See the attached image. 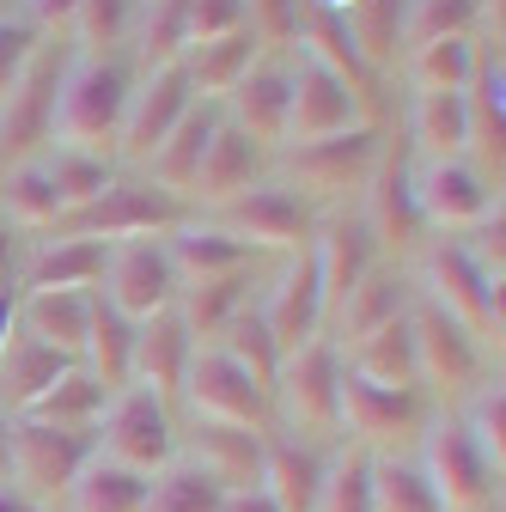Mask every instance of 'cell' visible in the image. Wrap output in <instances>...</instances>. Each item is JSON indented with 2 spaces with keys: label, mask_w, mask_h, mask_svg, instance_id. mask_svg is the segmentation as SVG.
Masks as SVG:
<instances>
[{
  "label": "cell",
  "mask_w": 506,
  "mask_h": 512,
  "mask_svg": "<svg viewBox=\"0 0 506 512\" xmlns=\"http://www.w3.org/2000/svg\"><path fill=\"white\" fill-rule=\"evenodd\" d=\"M470 74H476V43L470 37H439V43L409 49V80H415V92H458L464 98Z\"/></svg>",
  "instance_id": "44"
},
{
  "label": "cell",
  "mask_w": 506,
  "mask_h": 512,
  "mask_svg": "<svg viewBox=\"0 0 506 512\" xmlns=\"http://www.w3.org/2000/svg\"><path fill=\"white\" fill-rule=\"evenodd\" d=\"M305 256H311V269H318L324 317H336V311H342V299H348V293L366 281V269H372V238H366V226H360V220L330 214V220H318V232H311Z\"/></svg>",
  "instance_id": "18"
},
{
  "label": "cell",
  "mask_w": 506,
  "mask_h": 512,
  "mask_svg": "<svg viewBox=\"0 0 506 512\" xmlns=\"http://www.w3.org/2000/svg\"><path fill=\"white\" fill-rule=\"evenodd\" d=\"M409 189H415L421 226H439V232H470L500 202L470 159H421L409 165Z\"/></svg>",
  "instance_id": "10"
},
{
  "label": "cell",
  "mask_w": 506,
  "mask_h": 512,
  "mask_svg": "<svg viewBox=\"0 0 506 512\" xmlns=\"http://www.w3.org/2000/svg\"><path fill=\"white\" fill-rule=\"evenodd\" d=\"M104 275V244L98 238H49L25 275L31 293H92Z\"/></svg>",
  "instance_id": "34"
},
{
  "label": "cell",
  "mask_w": 506,
  "mask_h": 512,
  "mask_svg": "<svg viewBox=\"0 0 506 512\" xmlns=\"http://www.w3.org/2000/svg\"><path fill=\"white\" fill-rule=\"evenodd\" d=\"M342 25H348L360 61L378 74V68H385V61H397V49H403V0H354V7L342 13Z\"/></svg>",
  "instance_id": "43"
},
{
  "label": "cell",
  "mask_w": 506,
  "mask_h": 512,
  "mask_svg": "<svg viewBox=\"0 0 506 512\" xmlns=\"http://www.w3.org/2000/svg\"><path fill=\"white\" fill-rule=\"evenodd\" d=\"M220 232L238 238L244 250H287V256H299L311 244V232H318V220H311V208L293 196V189L257 183V189H244L232 208H220Z\"/></svg>",
  "instance_id": "9"
},
{
  "label": "cell",
  "mask_w": 506,
  "mask_h": 512,
  "mask_svg": "<svg viewBox=\"0 0 506 512\" xmlns=\"http://www.w3.org/2000/svg\"><path fill=\"white\" fill-rule=\"evenodd\" d=\"M470 232H476V238L464 244V256H470V263H476L488 281H500V275H506V214H500V202H494Z\"/></svg>",
  "instance_id": "55"
},
{
  "label": "cell",
  "mask_w": 506,
  "mask_h": 512,
  "mask_svg": "<svg viewBox=\"0 0 506 512\" xmlns=\"http://www.w3.org/2000/svg\"><path fill=\"white\" fill-rule=\"evenodd\" d=\"M238 311H244V275L202 281V287H177V305H171V317L183 324V336L196 342V348H208Z\"/></svg>",
  "instance_id": "39"
},
{
  "label": "cell",
  "mask_w": 506,
  "mask_h": 512,
  "mask_svg": "<svg viewBox=\"0 0 506 512\" xmlns=\"http://www.w3.org/2000/svg\"><path fill=\"white\" fill-rule=\"evenodd\" d=\"M92 452L135 470V476H159L177 464V427H171V409L165 397L141 391V384H122V391H110L104 415H98V439Z\"/></svg>",
  "instance_id": "3"
},
{
  "label": "cell",
  "mask_w": 506,
  "mask_h": 512,
  "mask_svg": "<svg viewBox=\"0 0 506 512\" xmlns=\"http://www.w3.org/2000/svg\"><path fill=\"white\" fill-rule=\"evenodd\" d=\"M104 305L129 324H153L177 305V275L165 263V244L153 238H122V244H104Z\"/></svg>",
  "instance_id": "5"
},
{
  "label": "cell",
  "mask_w": 506,
  "mask_h": 512,
  "mask_svg": "<svg viewBox=\"0 0 506 512\" xmlns=\"http://www.w3.org/2000/svg\"><path fill=\"white\" fill-rule=\"evenodd\" d=\"M433 488V500L446 512H488L494 494H500V470L470 445V433L458 421H439L427 439H421V464H415Z\"/></svg>",
  "instance_id": "6"
},
{
  "label": "cell",
  "mask_w": 506,
  "mask_h": 512,
  "mask_svg": "<svg viewBox=\"0 0 506 512\" xmlns=\"http://www.w3.org/2000/svg\"><path fill=\"white\" fill-rule=\"evenodd\" d=\"M25 7H31V25H37V31H55V25L74 19L80 0H25Z\"/></svg>",
  "instance_id": "57"
},
{
  "label": "cell",
  "mask_w": 506,
  "mask_h": 512,
  "mask_svg": "<svg viewBox=\"0 0 506 512\" xmlns=\"http://www.w3.org/2000/svg\"><path fill=\"white\" fill-rule=\"evenodd\" d=\"M305 0H244V25L257 43H299Z\"/></svg>",
  "instance_id": "54"
},
{
  "label": "cell",
  "mask_w": 506,
  "mask_h": 512,
  "mask_svg": "<svg viewBox=\"0 0 506 512\" xmlns=\"http://www.w3.org/2000/svg\"><path fill=\"white\" fill-rule=\"evenodd\" d=\"M226 512H275V500L263 488H232L226 494Z\"/></svg>",
  "instance_id": "59"
},
{
  "label": "cell",
  "mask_w": 506,
  "mask_h": 512,
  "mask_svg": "<svg viewBox=\"0 0 506 512\" xmlns=\"http://www.w3.org/2000/svg\"><path fill=\"white\" fill-rule=\"evenodd\" d=\"M257 183H263V147H250L232 122H220L202 165H196V177H189V196L202 208H232L244 189H257Z\"/></svg>",
  "instance_id": "21"
},
{
  "label": "cell",
  "mask_w": 506,
  "mask_h": 512,
  "mask_svg": "<svg viewBox=\"0 0 506 512\" xmlns=\"http://www.w3.org/2000/svg\"><path fill=\"white\" fill-rule=\"evenodd\" d=\"M232 31H244V0H183V37H189V49L220 43Z\"/></svg>",
  "instance_id": "53"
},
{
  "label": "cell",
  "mask_w": 506,
  "mask_h": 512,
  "mask_svg": "<svg viewBox=\"0 0 506 512\" xmlns=\"http://www.w3.org/2000/svg\"><path fill=\"white\" fill-rule=\"evenodd\" d=\"M409 135H415L421 159H464L470 153L464 98L458 92H415V104H409Z\"/></svg>",
  "instance_id": "36"
},
{
  "label": "cell",
  "mask_w": 506,
  "mask_h": 512,
  "mask_svg": "<svg viewBox=\"0 0 506 512\" xmlns=\"http://www.w3.org/2000/svg\"><path fill=\"white\" fill-rule=\"evenodd\" d=\"M311 512H372V452H342L336 464H324Z\"/></svg>",
  "instance_id": "49"
},
{
  "label": "cell",
  "mask_w": 506,
  "mask_h": 512,
  "mask_svg": "<svg viewBox=\"0 0 506 512\" xmlns=\"http://www.w3.org/2000/svg\"><path fill=\"white\" fill-rule=\"evenodd\" d=\"M482 13V0H409L403 7V43H439V37H464L470 19Z\"/></svg>",
  "instance_id": "50"
},
{
  "label": "cell",
  "mask_w": 506,
  "mask_h": 512,
  "mask_svg": "<svg viewBox=\"0 0 506 512\" xmlns=\"http://www.w3.org/2000/svg\"><path fill=\"white\" fill-rule=\"evenodd\" d=\"M31 55H37V31L25 19H0V104H7V92L31 68Z\"/></svg>",
  "instance_id": "56"
},
{
  "label": "cell",
  "mask_w": 506,
  "mask_h": 512,
  "mask_svg": "<svg viewBox=\"0 0 506 512\" xmlns=\"http://www.w3.org/2000/svg\"><path fill=\"white\" fill-rule=\"evenodd\" d=\"M0 512H43L37 500H25L19 488H7V482H0Z\"/></svg>",
  "instance_id": "60"
},
{
  "label": "cell",
  "mask_w": 506,
  "mask_h": 512,
  "mask_svg": "<svg viewBox=\"0 0 506 512\" xmlns=\"http://www.w3.org/2000/svg\"><path fill=\"white\" fill-rule=\"evenodd\" d=\"M189 104H196V92H189L183 68H159V74H147V80L129 92V110H122V128H116V147L147 165L153 147L177 128V116H183Z\"/></svg>",
  "instance_id": "17"
},
{
  "label": "cell",
  "mask_w": 506,
  "mask_h": 512,
  "mask_svg": "<svg viewBox=\"0 0 506 512\" xmlns=\"http://www.w3.org/2000/svg\"><path fill=\"white\" fill-rule=\"evenodd\" d=\"M257 37H250V25L244 31H232V37H220V43H202V49H189L183 55V80H189V92H202V104L208 98H226L250 68H257Z\"/></svg>",
  "instance_id": "35"
},
{
  "label": "cell",
  "mask_w": 506,
  "mask_h": 512,
  "mask_svg": "<svg viewBox=\"0 0 506 512\" xmlns=\"http://www.w3.org/2000/svg\"><path fill=\"white\" fill-rule=\"evenodd\" d=\"M49 177H55V196H61V220L92 208L104 189L116 183L110 177V159H92V153H68V147H55L49 153Z\"/></svg>",
  "instance_id": "48"
},
{
  "label": "cell",
  "mask_w": 506,
  "mask_h": 512,
  "mask_svg": "<svg viewBox=\"0 0 506 512\" xmlns=\"http://www.w3.org/2000/svg\"><path fill=\"white\" fill-rule=\"evenodd\" d=\"M366 189V214H360V226H366V238H372V250H391V256H409L415 244H421V208H415V189H409V159L403 153H378V165H372V177L360 183Z\"/></svg>",
  "instance_id": "15"
},
{
  "label": "cell",
  "mask_w": 506,
  "mask_h": 512,
  "mask_svg": "<svg viewBox=\"0 0 506 512\" xmlns=\"http://www.w3.org/2000/svg\"><path fill=\"white\" fill-rule=\"evenodd\" d=\"M208 348H220L250 384H257V391H275V372H281V348L269 342V330H263V317L257 311H238L232 324L208 342Z\"/></svg>",
  "instance_id": "42"
},
{
  "label": "cell",
  "mask_w": 506,
  "mask_h": 512,
  "mask_svg": "<svg viewBox=\"0 0 506 512\" xmlns=\"http://www.w3.org/2000/svg\"><path fill=\"white\" fill-rule=\"evenodd\" d=\"M13 342H19V293L0 287V354H7Z\"/></svg>",
  "instance_id": "58"
},
{
  "label": "cell",
  "mask_w": 506,
  "mask_h": 512,
  "mask_svg": "<svg viewBox=\"0 0 506 512\" xmlns=\"http://www.w3.org/2000/svg\"><path fill=\"white\" fill-rule=\"evenodd\" d=\"M147 482L153 476H135V470H122V464L92 452V464L68 488V512H141L147 506Z\"/></svg>",
  "instance_id": "40"
},
{
  "label": "cell",
  "mask_w": 506,
  "mask_h": 512,
  "mask_svg": "<svg viewBox=\"0 0 506 512\" xmlns=\"http://www.w3.org/2000/svg\"><path fill=\"white\" fill-rule=\"evenodd\" d=\"M147 7H153V0H147Z\"/></svg>",
  "instance_id": "64"
},
{
  "label": "cell",
  "mask_w": 506,
  "mask_h": 512,
  "mask_svg": "<svg viewBox=\"0 0 506 512\" xmlns=\"http://www.w3.org/2000/svg\"><path fill=\"white\" fill-rule=\"evenodd\" d=\"M104 403H110V391L86 372V366H68L55 378V391L31 409V421H43V427H68V433H92L98 427V415H104Z\"/></svg>",
  "instance_id": "41"
},
{
  "label": "cell",
  "mask_w": 506,
  "mask_h": 512,
  "mask_svg": "<svg viewBox=\"0 0 506 512\" xmlns=\"http://www.w3.org/2000/svg\"><path fill=\"white\" fill-rule=\"evenodd\" d=\"M61 226H68V238H98V244L153 238V232H177L183 226V202L165 196V189H153V183H110L92 208L68 214Z\"/></svg>",
  "instance_id": "7"
},
{
  "label": "cell",
  "mask_w": 506,
  "mask_h": 512,
  "mask_svg": "<svg viewBox=\"0 0 506 512\" xmlns=\"http://www.w3.org/2000/svg\"><path fill=\"white\" fill-rule=\"evenodd\" d=\"M415 293H421L427 305L446 311L476 348H500V336H506V293H500V281H488V275L470 263L464 244L439 238V244L421 256V287H415Z\"/></svg>",
  "instance_id": "2"
},
{
  "label": "cell",
  "mask_w": 506,
  "mask_h": 512,
  "mask_svg": "<svg viewBox=\"0 0 506 512\" xmlns=\"http://www.w3.org/2000/svg\"><path fill=\"white\" fill-rule=\"evenodd\" d=\"M86 464H92V433L43 427V421H31V415L7 421V476L19 482L25 500L68 494Z\"/></svg>",
  "instance_id": "4"
},
{
  "label": "cell",
  "mask_w": 506,
  "mask_h": 512,
  "mask_svg": "<svg viewBox=\"0 0 506 512\" xmlns=\"http://www.w3.org/2000/svg\"><path fill=\"white\" fill-rule=\"evenodd\" d=\"M226 104H232V128L250 147L287 141V68H250L226 92Z\"/></svg>",
  "instance_id": "26"
},
{
  "label": "cell",
  "mask_w": 506,
  "mask_h": 512,
  "mask_svg": "<svg viewBox=\"0 0 506 512\" xmlns=\"http://www.w3.org/2000/svg\"><path fill=\"white\" fill-rule=\"evenodd\" d=\"M342 372H354V378H366V384H385V391H421V384H415L409 317H397V324L372 330V336H354V342H348Z\"/></svg>",
  "instance_id": "31"
},
{
  "label": "cell",
  "mask_w": 506,
  "mask_h": 512,
  "mask_svg": "<svg viewBox=\"0 0 506 512\" xmlns=\"http://www.w3.org/2000/svg\"><path fill=\"white\" fill-rule=\"evenodd\" d=\"M464 122H470V153H476L482 177L488 171L500 177V159H506V68H500V55L494 61L476 55V74L464 86Z\"/></svg>",
  "instance_id": "24"
},
{
  "label": "cell",
  "mask_w": 506,
  "mask_h": 512,
  "mask_svg": "<svg viewBox=\"0 0 506 512\" xmlns=\"http://www.w3.org/2000/svg\"><path fill=\"white\" fill-rule=\"evenodd\" d=\"M257 317H263V330H269V342H275L281 354L318 342V330H324V293H318V269H311L305 250L281 269V281L269 287V299H263Z\"/></svg>",
  "instance_id": "19"
},
{
  "label": "cell",
  "mask_w": 506,
  "mask_h": 512,
  "mask_svg": "<svg viewBox=\"0 0 506 512\" xmlns=\"http://www.w3.org/2000/svg\"><path fill=\"white\" fill-rule=\"evenodd\" d=\"M68 25H74L80 49H86V55H98V49H110V43L129 37V0H80Z\"/></svg>",
  "instance_id": "52"
},
{
  "label": "cell",
  "mask_w": 506,
  "mask_h": 512,
  "mask_svg": "<svg viewBox=\"0 0 506 512\" xmlns=\"http://www.w3.org/2000/svg\"><path fill=\"white\" fill-rule=\"evenodd\" d=\"M360 128V104L324 74L299 61V74H287V147H311V141H330Z\"/></svg>",
  "instance_id": "16"
},
{
  "label": "cell",
  "mask_w": 506,
  "mask_h": 512,
  "mask_svg": "<svg viewBox=\"0 0 506 512\" xmlns=\"http://www.w3.org/2000/svg\"><path fill=\"white\" fill-rule=\"evenodd\" d=\"M122 110H129V74H122L116 61H104V55H86L55 86V141L68 153L104 159L116 147Z\"/></svg>",
  "instance_id": "1"
},
{
  "label": "cell",
  "mask_w": 506,
  "mask_h": 512,
  "mask_svg": "<svg viewBox=\"0 0 506 512\" xmlns=\"http://www.w3.org/2000/svg\"><path fill=\"white\" fill-rule=\"evenodd\" d=\"M141 512H226V488L196 464H171V470H159L147 482Z\"/></svg>",
  "instance_id": "45"
},
{
  "label": "cell",
  "mask_w": 506,
  "mask_h": 512,
  "mask_svg": "<svg viewBox=\"0 0 506 512\" xmlns=\"http://www.w3.org/2000/svg\"><path fill=\"white\" fill-rule=\"evenodd\" d=\"M305 7H324V13H348L354 0H305Z\"/></svg>",
  "instance_id": "62"
},
{
  "label": "cell",
  "mask_w": 506,
  "mask_h": 512,
  "mask_svg": "<svg viewBox=\"0 0 506 512\" xmlns=\"http://www.w3.org/2000/svg\"><path fill=\"white\" fill-rule=\"evenodd\" d=\"M0 482H7V415H0Z\"/></svg>",
  "instance_id": "63"
},
{
  "label": "cell",
  "mask_w": 506,
  "mask_h": 512,
  "mask_svg": "<svg viewBox=\"0 0 506 512\" xmlns=\"http://www.w3.org/2000/svg\"><path fill=\"white\" fill-rule=\"evenodd\" d=\"M189 354H196V342L183 336V324H177L171 311L153 317V324H135L129 384H141V391H153V397H177L183 391V372H189Z\"/></svg>",
  "instance_id": "23"
},
{
  "label": "cell",
  "mask_w": 506,
  "mask_h": 512,
  "mask_svg": "<svg viewBox=\"0 0 506 512\" xmlns=\"http://www.w3.org/2000/svg\"><path fill=\"white\" fill-rule=\"evenodd\" d=\"M214 128H220V116L208 104H189L177 116V128H171V135L153 147V159H147L153 189H165V196H189V177H196V165H202V153L214 141Z\"/></svg>",
  "instance_id": "28"
},
{
  "label": "cell",
  "mask_w": 506,
  "mask_h": 512,
  "mask_svg": "<svg viewBox=\"0 0 506 512\" xmlns=\"http://www.w3.org/2000/svg\"><path fill=\"white\" fill-rule=\"evenodd\" d=\"M68 366H80V360H68V354H55V348L19 336L7 354H0V403H7L13 415H31L55 391V378L68 372Z\"/></svg>",
  "instance_id": "32"
},
{
  "label": "cell",
  "mask_w": 506,
  "mask_h": 512,
  "mask_svg": "<svg viewBox=\"0 0 506 512\" xmlns=\"http://www.w3.org/2000/svg\"><path fill=\"white\" fill-rule=\"evenodd\" d=\"M318 482H324V458L318 452H305L299 439L263 433V476H257V488L275 500V512H311Z\"/></svg>",
  "instance_id": "27"
},
{
  "label": "cell",
  "mask_w": 506,
  "mask_h": 512,
  "mask_svg": "<svg viewBox=\"0 0 506 512\" xmlns=\"http://www.w3.org/2000/svg\"><path fill=\"white\" fill-rule=\"evenodd\" d=\"M336 427H348L366 445H391L397 433L421 427V397L415 391H385V384H366L354 372H342L336 391Z\"/></svg>",
  "instance_id": "20"
},
{
  "label": "cell",
  "mask_w": 506,
  "mask_h": 512,
  "mask_svg": "<svg viewBox=\"0 0 506 512\" xmlns=\"http://www.w3.org/2000/svg\"><path fill=\"white\" fill-rule=\"evenodd\" d=\"M196 470H208L226 494L232 488H257V476H263V427L202 421V433H196Z\"/></svg>",
  "instance_id": "30"
},
{
  "label": "cell",
  "mask_w": 506,
  "mask_h": 512,
  "mask_svg": "<svg viewBox=\"0 0 506 512\" xmlns=\"http://www.w3.org/2000/svg\"><path fill=\"white\" fill-rule=\"evenodd\" d=\"M458 427L470 433V445H476L494 470H506V384L500 378H476V391H470Z\"/></svg>",
  "instance_id": "47"
},
{
  "label": "cell",
  "mask_w": 506,
  "mask_h": 512,
  "mask_svg": "<svg viewBox=\"0 0 506 512\" xmlns=\"http://www.w3.org/2000/svg\"><path fill=\"white\" fill-rule=\"evenodd\" d=\"M0 214L25 232H43V226H61V196H55V177H49V159H25V165H7L0 177Z\"/></svg>",
  "instance_id": "37"
},
{
  "label": "cell",
  "mask_w": 506,
  "mask_h": 512,
  "mask_svg": "<svg viewBox=\"0 0 506 512\" xmlns=\"http://www.w3.org/2000/svg\"><path fill=\"white\" fill-rule=\"evenodd\" d=\"M378 153H385V147H378V135L360 122V128H348V135L311 141V147H287L281 153V171L299 189H311V196H348V189H360L372 177Z\"/></svg>",
  "instance_id": "14"
},
{
  "label": "cell",
  "mask_w": 506,
  "mask_h": 512,
  "mask_svg": "<svg viewBox=\"0 0 506 512\" xmlns=\"http://www.w3.org/2000/svg\"><path fill=\"white\" fill-rule=\"evenodd\" d=\"M189 37H183V0H153L147 7V31H141V61L147 74L159 68H183Z\"/></svg>",
  "instance_id": "51"
},
{
  "label": "cell",
  "mask_w": 506,
  "mask_h": 512,
  "mask_svg": "<svg viewBox=\"0 0 506 512\" xmlns=\"http://www.w3.org/2000/svg\"><path fill=\"white\" fill-rule=\"evenodd\" d=\"M129 354H135V324H129V317H116V311L92 293V324H86L80 366L104 384V391H122V384H129Z\"/></svg>",
  "instance_id": "38"
},
{
  "label": "cell",
  "mask_w": 506,
  "mask_h": 512,
  "mask_svg": "<svg viewBox=\"0 0 506 512\" xmlns=\"http://www.w3.org/2000/svg\"><path fill=\"white\" fill-rule=\"evenodd\" d=\"M183 397L196 409V421H220V427H263V415H269V391H257L220 348L189 354Z\"/></svg>",
  "instance_id": "13"
},
{
  "label": "cell",
  "mask_w": 506,
  "mask_h": 512,
  "mask_svg": "<svg viewBox=\"0 0 506 512\" xmlns=\"http://www.w3.org/2000/svg\"><path fill=\"white\" fill-rule=\"evenodd\" d=\"M0 287H13V238L0 232Z\"/></svg>",
  "instance_id": "61"
},
{
  "label": "cell",
  "mask_w": 506,
  "mask_h": 512,
  "mask_svg": "<svg viewBox=\"0 0 506 512\" xmlns=\"http://www.w3.org/2000/svg\"><path fill=\"white\" fill-rule=\"evenodd\" d=\"M372 512H446V506L433 500V488L415 464L378 452L372 458Z\"/></svg>",
  "instance_id": "46"
},
{
  "label": "cell",
  "mask_w": 506,
  "mask_h": 512,
  "mask_svg": "<svg viewBox=\"0 0 506 512\" xmlns=\"http://www.w3.org/2000/svg\"><path fill=\"white\" fill-rule=\"evenodd\" d=\"M336 391H342V354L318 336L293 354H281V372H275V397H281V415L293 427H311V433H330L336 427Z\"/></svg>",
  "instance_id": "12"
},
{
  "label": "cell",
  "mask_w": 506,
  "mask_h": 512,
  "mask_svg": "<svg viewBox=\"0 0 506 512\" xmlns=\"http://www.w3.org/2000/svg\"><path fill=\"white\" fill-rule=\"evenodd\" d=\"M299 43H305V61L311 68H324L360 110H372V68L360 61V49H354V37H348V25H342V13H324V7H305V19H299Z\"/></svg>",
  "instance_id": "22"
},
{
  "label": "cell",
  "mask_w": 506,
  "mask_h": 512,
  "mask_svg": "<svg viewBox=\"0 0 506 512\" xmlns=\"http://www.w3.org/2000/svg\"><path fill=\"white\" fill-rule=\"evenodd\" d=\"M409 342H415V384H427V391H439V397L476 391V378H482V348H476L439 305H427L421 293H415V305H409Z\"/></svg>",
  "instance_id": "8"
},
{
  "label": "cell",
  "mask_w": 506,
  "mask_h": 512,
  "mask_svg": "<svg viewBox=\"0 0 506 512\" xmlns=\"http://www.w3.org/2000/svg\"><path fill=\"white\" fill-rule=\"evenodd\" d=\"M55 86H61L55 55L37 49L7 104H0V165H25L55 141Z\"/></svg>",
  "instance_id": "11"
},
{
  "label": "cell",
  "mask_w": 506,
  "mask_h": 512,
  "mask_svg": "<svg viewBox=\"0 0 506 512\" xmlns=\"http://www.w3.org/2000/svg\"><path fill=\"white\" fill-rule=\"evenodd\" d=\"M86 324H92V293H25L19 299V330L68 360H80Z\"/></svg>",
  "instance_id": "29"
},
{
  "label": "cell",
  "mask_w": 506,
  "mask_h": 512,
  "mask_svg": "<svg viewBox=\"0 0 506 512\" xmlns=\"http://www.w3.org/2000/svg\"><path fill=\"white\" fill-rule=\"evenodd\" d=\"M165 263L177 275V287H202V281H226V275H244L250 250L238 238H226L220 226H177L171 244H165Z\"/></svg>",
  "instance_id": "25"
},
{
  "label": "cell",
  "mask_w": 506,
  "mask_h": 512,
  "mask_svg": "<svg viewBox=\"0 0 506 512\" xmlns=\"http://www.w3.org/2000/svg\"><path fill=\"white\" fill-rule=\"evenodd\" d=\"M409 305H415V287H409L397 269H366V281H360V287L342 299V311H336L342 342H354V336H372V330L397 324V317H409Z\"/></svg>",
  "instance_id": "33"
}]
</instances>
